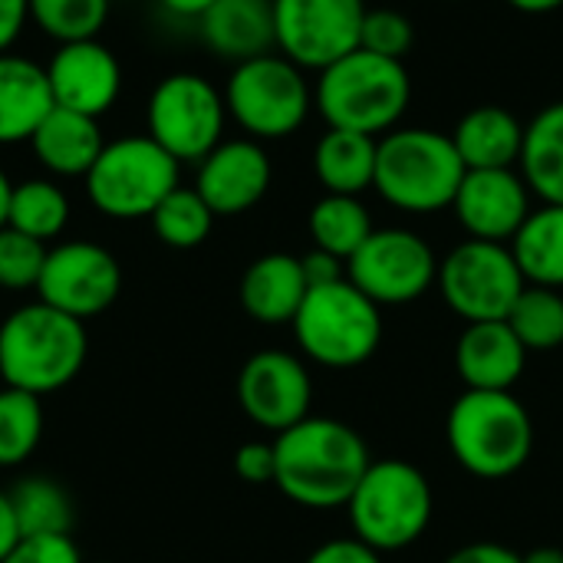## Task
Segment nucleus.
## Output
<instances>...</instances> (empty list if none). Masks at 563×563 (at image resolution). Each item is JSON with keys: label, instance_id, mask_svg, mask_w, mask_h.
<instances>
[{"label": "nucleus", "instance_id": "f257e3e1", "mask_svg": "<svg viewBox=\"0 0 563 563\" xmlns=\"http://www.w3.org/2000/svg\"><path fill=\"white\" fill-rule=\"evenodd\" d=\"M274 485L303 508H346L369 468L363 435L340 419H313L290 426L274 442Z\"/></svg>", "mask_w": 563, "mask_h": 563}, {"label": "nucleus", "instance_id": "f03ea898", "mask_svg": "<svg viewBox=\"0 0 563 563\" xmlns=\"http://www.w3.org/2000/svg\"><path fill=\"white\" fill-rule=\"evenodd\" d=\"M89 336L82 320L33 300L0 323V383L46 396L66 389L86 363Z\"/></svg>", "mask_w": 563, "mask_h": 563}, {"label": "nucleus", "instance_id": "7ed1b4c3", "mask_svg": "<svg viewBox=\"0 0 563 563\" xmlns=\"http://www.w3.org/2000/svg\"><path fill=\"white\" fill-rule=\"evenodd\" d=\"M412 102V79L402 59H386L369 49H353L320 69L313 106L330 129L383 139L399 129Z\"/></svg>", "mask_w": 563, "mask_h": 563}, {"label": "nucleus", "instance_id": "20e7f679", "mask_svg": "<svg viewBox=\"0 0 563 563\" xmlns=\"http://www.w3.org/2000/svg\"><path fill=\"white\" fill-rule=\"evenodd\" d=\"M455 462L485 482L511 478L534 452V426L515 393L465 389L445 419Z\"/></svg>", "mask_w": 563, "mask_h": 563}, {"label": "nucleus", "instance_id": "39448f33", "mask_svg": "<svg viewBox=\"0 0 563 563\" xmlns=\"http://www.w3.org/2000/svg\"><path fill=\"white\" fill-rule=\"evenodd\" d=\"M465 172L452 135L422 125L393 129L379 139L373 188L406 214H435L452 208Z\"/></svg>", "mask_w": 563, "mask_h": 563}, {"label": "nucleus", "instance_id": "423d86ee", "mask_svg": "<svg viewBox=\"0 0 563 563\" xmlns=\"http://www.w3.org/2000/svg\"><path fill=\"white\" fill-rule=\"evenodd\" d=\"M353 534L379 554L402 551L416 544L432 525L435 498L429 478L402 462L383 459L369 462L353 498L346 501Z\"/></svg>", "mask_w": 563, "mask_h": 563}, {"label": "nucleus", "instance_id": "0eeeda50", "mask_svg": "<svg viewBox=\"0 0 563 563\" xmlns=\"http://www.w3.org/2000/svg\"><path fill=\"white\" fill-rule=\"evenodd\" d=\"M294 336L300 350L330 369H353L373 360L383 343V307H376L350 280L310 287L297 317Z\"/></svg>", "mask_w": 563, "mask_h": 563}, {"label": "nucleus", "instance_id": "6e6552de", "mask_svg": "<svg viewBox=\"0 0 563 563\" xmlns=\"http://www.w3.org/2000/svg\"><path fill=\"white\" fill-rule=\"evenodd\" d=\"M178 172L181 162L152 135H125L106 142L86 175V195L106 218H152V211L178 188Z\"/></svg>", "mask_w": 563, "mask_h": 563}, {"label": "nucleus", "instance_id": "1a4fd4ad", "mask_svg": "<svg viewBox=\"0 0 563 563\" xmlns=\"http://www.w3.org/2000/svg\"><path fill=\"white\" fill-rule=\"evenodd\" d=\"M224 106L247 139H287L307 122L313 86L284 53H264L234 66L224 86Z\"/></svg>", "mask_w": 563, "mask_h": 563}, {"label": "nucleus", "instance_id": "9d476101", "mask_svg": "<svg viewBox=\"0 0 563 563\" xmlns=\"http://www.w3.org/2000/svg\"><path fill=\"white\" fill-rule=\"evenodd\" d=\"M439 290L452 313L465 323L508 320L521 290L528 287L508 244L462 241L439 261Z\"/></svg>", "mask_w": 563, "mask_h": 563}, {"label": "nucleus", "instance_id": "9b49d317", "mask_svg": "<svg viewBox=\"0 0 563 563\" xmlns=\"http://www.w3.org/2000/svg\"><path fill=\"white\" fill-rule=\"evenodd\" d=\"M148 135L178 162H201L214 145H221V132L228 122L224 96L198 73H172L165 76L145 109Z\"/></svg>", "mask_w": 563, "mask_h": 563}, {"label": "nucleus", "instance_id": "f8f14e48", "mask_svg": "<svg viewBox=\"0 0 563 563\" xmlns=\"http://www.w3.org/2000/svg\"><path fill=\"white\" fill-rule=\"evenodd\" d=\"M346 280L376 307H402L439 280V257L416 231L383 228L346 261Z\"/></svg>", "mask_w": 563, "mask_h": 563}, {"label": "nucleus", "instance_id": "ddd939ff", "mask_svg": "<svg viewBox=\"0 0 563 563\" xmlns=\"http://www.w3.org/2000/svg\"><path fill=\"white\" fill-rule=\"evenodd\" d=\"M277 49L300 69H327L360 49L363 0H271Z\"/></svg>", "mask_w": 563, "mask_h": 563}, {"label": "nucleus", "instance_id": "4468645a", "mask_svg": "<svg viewBox=\"0 0 563 563\" xmlns=\"http://www.w3.org/2000/svg\"><path fill=\"white\" fill-rule=\"evenodd\" d=\"M122 290L119 261L92 241H66L46 251L36 297L76 320L106 313Z\"/></svg>", "mask_w": 563, "mask_h": 563}, {"label": "nucleus", "instance_id": "2eb2a0df", "mask_svg": "<svg viewBox=\"0 0 563 563\" xmlns=\"http://www.w3.org/2000/svg\"><path fill=\"white\" fill-rule=\"evenodd\" d=\"M238 402L254 426L280 435L310 416V402H313L310 373L294 353L261 350L241 366Z\"/></svg>", "mask_w": 563, "mask_h": 563}, {"label": "nucleus", "instance_id": "dca6fc26", "mask_svg": "<svg viewBox=\"0 0 563 563\" xmlns=\"http://www.w3.org/2000/svg\"><path fill=\"white\" fill-rule=\"evenodd\" d=\"M452 211L468 238L511 244L531 214V188L515 168H468Z\"/></svg>", "mask_w": 563, "mask_h": 563}, {"label": "nucleus", "instance_id": "f3484780", "mask_svg": "<svg viewBox=\"0 0 563 563\" xmlns=\"http://www.w3.org/2000/svg\"><path fill=\"white\" fill-rule=\"evenodd\" d=\"M46 79L56 106L99 119L119 99L122 66L115 53L99 40L59 43V49L46 66Z\"/></svg>", "mask_w": 563, "mask_h": 563}, {"label": "nucleus", "instance_id": "a211bd4d", "mask_svg": "<svg viewBox=\"0 0 563 563\" xmlns=\"http://www.w3.org/2000/svg\"><path fill=\"white\" fill-rule=\"evenodd\" d=\"M274 168L257 139H231L214 145L198 162L195 191L218 214H244L251 211L271 188Z\"/></svg>", "mask_w": 563, "mask_h": 563}, {"label": "nucleus", "instance_id": "6ab92c4d", "mask_svg": "<svg viewBox=\"0 0 563 563\" xmlns=\"http://www.w3.org/2000/svg\"><path fill=\"white\" fill-rule=\"evenodd\" d=\"M528 363V350L508 320L468 323L455 346V366L468 389L511 393Z\"/></svg>", "mask_w": 563, "mask_h": 563}, {"label": "nucleus", "instance_id": "aec40b11", "mask_svg": "<svg viewBox=\"0 0 563 563\" xmlns=\"http://www.w3.org/2000/svg\"><path fill=\"white\" fill-rule=\"evenodd\" d=\"M201 40L224 59L244 63L274 53V3L271 0H214L198 16Z\"/></svg>", "mask_w": 563, "mask_h": 563}, {"label": "nucleus", "instance_id": "412c9836", "mask_svg": "<svg viewBox=\"0 0 563 563\" xmlns=\"http://www.w3.org/2000/svg\"><path fill=\"white\" fill-rule=\"evenodd\" d=\"M53 106L46 69L33 59L0 53V145L30 142Z\"/></svg>", "mask_w": 563, "mask_h": 563}, {"label": "nucleus", "instance_id": "4be33fe9", "mask_svg": "<svg viewBox=\"0 0 563 563\" xmlns=\"http://www.w3.org/2000/svg\"><path fill=\"white\" fill-rule=\"evenodd\" d=\"M36 162L63 178H76V175H89V168L96 165L99 152L106 148L102 142V129L92 115L53 106V112L40 122V129L30 139Z\"/></svg>", "mask_w": 563, "mask_h": 563}, {"label": "nucleus", "instance_id": "5701e85b", "mask_svg": "<svg viewBox=\"0 0 563 563\" xmlns=\"http://www.w3.org/2000/svg\"><path fill=\"white\" fill-rule=\"evenodd\" d=\"M310 284L303 277L300 257L264 254L241 277V307L257 323H294Z\"/></svg>", "mask_w": 563, "mask_h": 563}, {"label": "nucleus", "instance_id": "b1692460", "mask_svg": "<svg viewBox=\"0 0 563 563\" xmlns=\"http://www.w3.org/2000/svg\"><path fill=\"white\" fill-rule=\"evenodd\" d=\"M452 142L465 168H515L525 148V122L505 106H478L459 119Z\"/></svg>", "mask_w": 563, "mask_h": 563}, {"label": "nucleus", "instance_id": "393cba45", "mask_svg": "<svg viewBox=\"0 0 563 563\" xmlns=\"http://www.w3.org/2000/svg\"><path fill=\"white\" fill-rule=\"evenodd\" d=\"M379 139L346 129H327L313 148V175L327 195H356L376 181Z\"/></svg>", "mask_w": 563, "mask_h": 563}, {"label": "nucleus", "instance_id": "a878e982", "mask_svg": "<svg viewBox=\"0 0 563 563\" xmlns=\"http://www.w3.org/2000/svg\"><path fill=\"white\" fill-rule=\"evenodd\" d=\"M521 178L544 205H563V99L544 106L525 125Z\"/></svg>", "mask_w": 563, "mask_h": 563}, {"label": "nucleus", "instance_id": "bb28decb", "mask_svg": "<svg viewBox=\"0 0 563 563\" xmlns=\"http://www.w3.org/2000/svg\"><path fill=\"white\" fill-rule=\"evenodd\" d=\"M511 254L534 287H563V205H541L511 238Z\"/></svg>", "mask_w": 563, "mask_h": 563}, {"label": "nucleus", "instance_id": "cd10ccee", "mask_svg": "<svg viewBox=\"0 0 563 563\" xmlns=\"http://www.w3.org/2000/svg\"><path fill=\"white\" fill-rule=\"evenodd\" d=\"M373 218L356 195H323L310 211L313 247L350 261L373 234Z\"/></svg>", "mask_w": 563, "mask_h": 563}, {"label": "nucleus", "instance_id": "c85d7f7f", "mask_svg": "<svg viewBox=\"0 0 563 563\" xmlns=\"http://www.w3.org/2000/svg\"><path fill=\"white\" fill-rule=\"evenodd\" d=\"M16 521H20V534L23 538H46V534H73V501L66 495L63 485H56L53 478L43 475H30L23 478L13 492H10Z\"/></svg>", "mask_w": 563, "mask_h": 563}, {"label": "nucleus", "instance_id": "c756f323", "mask_svg": "<svg viewBox=\"0 0 563 563\" xmlns=\"http://www.w3.org/2000/svg\"><path fill=\"white\" fill-rule=\"evenodd\" d=\"M66 221H69V198L63 195L59 185L46 178H30V181L13 185L10 211H7V224L13 231L30 234L46 244L56 234H63Z\"/></svg>", "mask_w": 563, "mask_h": 563}, {"label": "nucleus", "instance_id": "7c9ffc66", "mask_svg": "<svg viewBox=\"0 0 563 563\" xmlns=\"http://www.w3.org/2000/svg\"><path fill=\"white\" fill-rule=\"evenodd\" d=\"M43 402L33 393L0 389V468L23 465L43 439Z\"/></svg>", "mask_w": 563, "mask_h": 563}, {"label": "nucleus", "instance_id": "2f4dec72", "mask_svg": "<svg viewBox=\"0 0 563 563\" xmlns=\"http://www.w3.org/2000/svg\"><path fill=\"white\" fill-rule=\"evenodd\" d=\"M508 327L518 333L525 350H558L563 343V297L554 287H534L528 284L518 297V303L508 313Z\"/></svg>", "mask_w": 563, "mask_h": 563}, {"label": "nucleus", "instance_id": "473e14b6", "mask_svg": "<svg viewBox=\"0 0 563 563\" xmlns=\"http://www.w3.org/2000/svg\"><path fill=\"white\" fill-rule=\"evenodd\" d=\"M211 224H214V211L195 188H185V185H178L152 211V228H155L158 241L168 247H178V251H188V247H198L201 241H208Z\"/></svg>", "mask_w": 563, "mask_h": 563}, {"label": "nucleus", "instance_id": "72a5a7b5", "mask_svg": "<svg viewBox=\"0 0 563 563\" xmlns=\"http://www.w3.org/2000/svg\"><path fill=\"white\" fill-rule=\"evenodd\" d=\"M106 16L109 0H30V20L56 43L96 40Z\"/></svg>", "mask_w": 563, "mask_h": 563}, {"label": "nucleus", "instance_id": "f704fd0d", "mask_svg": "<svg viewBox=\"0 0 563 563\" xmlns=\"http://www.w3.org/2000/svg\"><path fill=\"white\" fill-rule=\"evenodd\" d=\"M46 244L13 231L10 224L0 228V287L3 290H36L43 264H46Z\"/></svg>", "mask_w": 563, "mask_h": 563}, {"label": "nucleus", "instance_id": "c9c22d12", "mask_svg": "<svg viewBox=\"0 0 563 563\" xmlns=\"http://www.w3.org/2000/svg\"><path fill=\"white\" fill-rule=\"evenodd\" d=\"M412 40H416V30H412V20L406 13L389 10V7L366 10L360 49H369V53L386 56V59H406V53L412 49Z\"/></svg>", "mask_w": 563, "mask_h": 563}, {"label": "nucleus", "instance_id": "e433bc0d", "mask_svg": "<svg viewBox=\"0 0 563 563\" xmlns=\"http://www.w3.org/2000/svg\"><path fill=\"white\" fill-rule=\"evenodd\" d=\"M0 563H82V554L69 534L23 538Z\"/></svg>", "mask_w": 563, "mask_h": 563}, {"label": "nucleus", "instance_id": "4c0bfd02", "mask_svg": "<svg viewBox=\"0 0 563 563\" xmlns=\"http://www.w3.org/2000/svg\"><path fill=\"white\" fill-rule=\"evenodd\" d=\"M234 472L247 485H274L277 475V459H274V442H247L234 452Z\"/></svg>", "mask_w": 563, "mask_h": 563}, {"label": "nucleus", "instance_id": "58836bf2", "mask_svg": "<svg viewBox=\"0 0 563 563\" xmlns=\"http://www.w3.org/2000/svg\"><path fill=\"white\" fill-rule=\"evenodd\" d=\"M303 563H383V554L363 544L360 538H340L320 544Z\"/></svg>", "mask_w": 563, "mask_h": 563}, {"label": "nucleus", "instance_id": "ea45409f", "mask_svg": "<svg viewBox=\"0 0 563 563\" xmlns=\"http://www.w3.org/2000/svg\"><path fill=\"white\" fill-rule=\"evenodd\" d=\"M300 267H303V277L310 287H327V284H336V280H346V261H340L336 254H327L320 247H313L310 254L300 257Z\"/></svg>", "mask_w": 563, "mask_h": 563}, {"label": "nucleus", "instance_id": "a19ab883", "mask_svg": "<svg viewBox=\"0 0 563 563\" xmlns=\"http://www.w3.org/2000/svg\"><path fill=\"white\" fill-rule=\"evenodd\" d=\"M445 563H521V554L495 544V541H478V544H465L455 554H449Z\"/></svg>", "mask_w": 563, "mask_h": 563}, {"label": "nucleus", "instance_id": "79ce46f5", "mask_svg": "<svg viewBox=\"0 0 563 563\" xmlns=\"http://www.w3.org/2000/svg\"><path fill=\"white\" fill-rule=\"evenodd\" d=\"M26 20H30V0H0V53H7L16 43Z\"/></svg>", "mask_w": 563, "mask_h": 563}, {"label": "nucleus", "instance_id": "37998d69", "mask_svg": "<svg viewBox=\"0 0 563 563\" xmlns=\"http://www.w3.org/2000/svg\"><path fill=\"white\" fill-rule=\"evenodd\" d=\"M20 541H23V534H20V521H16L10 492H0V561H3Z\"/></svg>", "mask_w": 563, "mask_h": 563}, {"label": "nucleus", "instance_id": "c03bdc74", "mask_svg": "<svg viewBox=\"0 0 563 563\" xmlns=\"http://www.w3.org/2000/svg\"><path fill=\"white\" fill-rule=\"evenodd\" d=\"M168 13H175V16H201L214 0H158Z\"/></svg>", "mask_w": 563, "mask_h": 563}, {"label": "nucleus", "instance_id": "a18cd8bd", "mask_svg": "<svg viewBox=\"0 0 563 563\" xmlns=\"http://www.w3.org/2000/svg\"><path fill=\"white\" fill-rule=\"evenodd\" d=\"M508 7H515L518 13H531V16H541V13H554L561 10L563 0H505Z\"/></svg>", "mask_w": 563, "mask_h": 563}, {"label": "nucleus", "instance_id": "49530a36", "mask_svg": "<svg viewBox=\"0 0 563 563\" xmlns=\"http://www.w3.org/2000/svg\"><path fill=\"white\" fill-rule=\"evenodd\" d=\"M521 563H563L561 548H534L531 554H521Z\"/></svg>", "mask_w": 563, "mask_h": 563}, {"label": "nucleus", "instance_id": "de8ad7c7", "mask_svg": "<svg viewBox=\"0 0 563 563\" xmlns=\"http://www.w3.org/2000/svg\"><path fill=\"white\" fill-rule=\"evenodd\" d=\"M10 191H13V185H10L7 172L0 168V228H7V211H10Z\"/></svg>", "mask_w": 563, "mask_h": 563}, {"label": "nucleus", "instance_id": "09e8293b", "mask_svg": "<svg viewBox=\"0 0 563 563\" xmlns=\"http://www.w3.org/2000/svg\"><path fill=\"white\" fill-rule=\"evenodd\" d=\"M96 563H106V561H96Z\"/></svg>", "mask_w": 563, "mask_h": 563}]
</instances>
